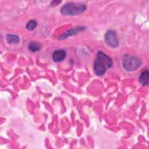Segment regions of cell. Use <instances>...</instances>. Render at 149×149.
I'll return each instance as SVG.
<instances>
[{
    "label": "cell",
    "mask_w": 149,
    "mask_h": 149,
    "mask_svg": "<svg viewBox=\"0 0 149 149\" xmlns=\"http://www.w3.org/2000/svg\"><path fill=\"white\" fill-rule=\"evenodd\" d=\"M112 65L111 58L103 52H98L94 63V70L97 76L103 75L106 70Z\"/></svg>",
    "instance_id": "obj_1"
},
{
    "label": "cell",
    "mask_w": 149,
    "mask_h": 149,
    "mask_svg": "<svg viewBox=\"0 0 149 149\" xmlns=\"http://www.w3.org/2000/svg\"><path fill=\"white\" fill-rule=\"evenodd\" d=\"M86 9L85 4L81 3L69 2L65 4L61 9V13L64 15L73 16L80 14Z\"/></svg>",
    "instance_id": "obj_2"
},
{
    "label": "cell",
    "mask_w": 149,
    "mask_h": 149,
    "mask_svg": "<svg viewBox=\"0 0 149 149\" xmlns=\"http://www.w3.org/2000/svg\"><path fill=\"white\" fill-rule=\"evenodd\" d=\"M141 65V62L137 57L126 55L123 57V66L124 68L128 71H133L138 69Z\"/></svg>",
    "instance_id": "obj_3"
},
{
    "label": "cell",
    "mask_w": 149,
    "mask_h": 149,
    "mask_svg": "<svg viewBox=\"0 0 149 149\" xmlns=\"http://www.w3.org/2000/svg\"><path fill=\"white\" fill-rule=\"evenodd\" d=\"M105 40L106 42L111 47H118L119 42L116 37V34L113 30H109L105 34Z\"/></svg>",
    "instance_id": "obj_4"
},
{
    "label": "cell",
    "mask_w": 149,
    "mask_h": 149,
    "mask_svg": "<svg viewBox=\"0 0 149 149\" xmlns=\"http://www.w3.org/2000/svg\"><path fill=\"white\" fill-rule=\"evenodd\" d=\"M66 56V52L63 49L55 50L52 54V59L54 62H59L63 61Z\"/></svg>",
    "instance_id": "obj_5"
},
{
    "label": "cell",
    "mask_w": 149,
    "mask_h": 149,
    "mask_svg": "<svg viewBox=\"0 0 149 149\" xmlns=\"http://www.w3.org/2000/svg\"><path fill=\"white\" fill-rule=\"evenodd\" d=\"M84 29V27H81V26L73 28V29H72L70 30H69L68 31L65 32L63 34H62L61 36H60L59 39H60V40L64 39V38H66L67 37H68L69 36H72V35L76 34L78 33L79 32L83 30Z\"/></svg>",
    "instance_id": "obj_6"
},
{
    "label": "cell",
    "mask_w": 149,
    "mask_h": 149,
    "mask_svg": "<svg viewBox=\"0 0 149 149\" xmlns=\"http://www.w3.org/2000/svg\"><path fill=\"white\" fill-rule=\"evenodd\" d=\"M139 81L143 85H147L148 84V70L146 69L140 74L139 76Z\"/></svg>",
    "instance_id": "obj_7"
},
{
    "label": "cell",
    "mask_w": 149,
    "mask_h": 149,
    "mask_svg": "<svg viewBox=\"0 0 149 149\" xmlns=\"http://www.w3.org/2000/svg\"><path fill=\"white\" fill-rule=\"evenodd\" d=\"M6 39L7 42L9 44H17L20 41L19 36L15 34H7Z\"/></svg>",
    "instance_id": "obj_8"
},
{
    "label": "cell",
    "mask_w": 149,
    "mask_h": 149,
    "mask_svg": "<svg viewBox=\"0 0 149 149\" xmlns=\"http://www.w3.org/2000/svg\"><path fill=\"white\" fill-rule=\"evenodd\" d=\"M29 48L32 52H36L40 49L41 45L38 42H31L29 44Z\"/></svg>",
    "instance_id": "obj_9"
},
{
    "label": "cell",
    "mask_w": 149,
    "mask_h": 149,
    "mask_svg": "<svg viewBox=\"0 0 149 149\" xmlns=\"http://www.w3.org/2000/svg\"><path fill=\"white\" fill-rule=\"evenodd\" d=\"M37 22L35 20H31L26 24V28L29 30H33L37 26Z\"/></svg>",
    "instance_id": "obj_10"
}]
</instances>
